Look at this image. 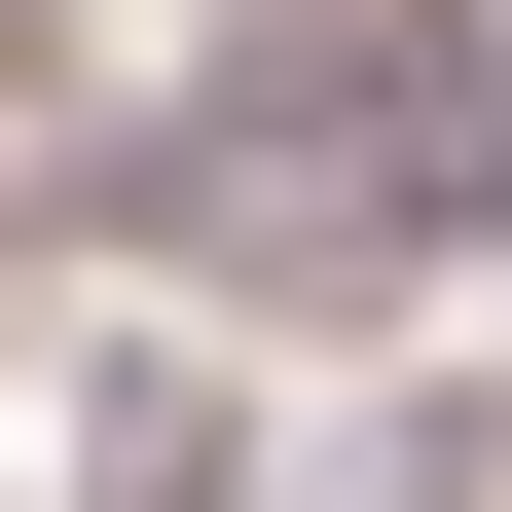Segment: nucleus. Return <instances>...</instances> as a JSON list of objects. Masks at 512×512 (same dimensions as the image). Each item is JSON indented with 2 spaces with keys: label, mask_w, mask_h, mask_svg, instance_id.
Masks as SVG:
<instances>
[{
  "label": "nucleus",
  "mask_w": 512,
  "mask_h": 512,
  "mask_svg": "<svg viewBox=\"0 0 512 512\" xmlns=\"http://www.w3.org/2000/svg\"><path fill=\"white\" fill-rule=\"evenodd\" d=\"M74 512H220V366H74Z\"/></svg>",
  "instance_id": "1"
},
{
  "label": "nucleus",
  "mask_w": 512,
  "mask_h": 512,
  "mask_svg": "<svg viewBox=\"0 0 512 512\" xmlns=\"http://www.w3.org/2000/svg\"><path fill=\"white\" fill-rule=\"evenodd\" d=\"M366 512H512V366H439V403L366 439Z\"/></svg>",
  "instance_id": "2"
}]
</instances>
